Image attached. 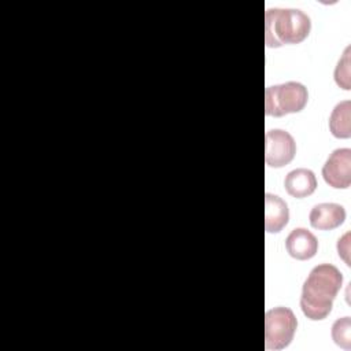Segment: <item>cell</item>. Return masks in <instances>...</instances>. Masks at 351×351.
Instances as JSON below:
<instances>
[{"label":"cell","instance_id":"6da1fadb","mask_svg":"<svg viewBox=\"0 0 351 351\" xmlns=\"http://www.w3.org/2000/svg\"><path fill=\"white\" fill-rule=\"evenodd\" d=\"M341 285L343 274L336 266L321 263L313 267L302 288L300 308L303 314L311 321L326 318Z\"/></svg>","mask_w":351,"mask_h":351},{"label":"cell","instance_id":"7a4b0ae2","mask_svg":"<svg viewBox=\"0 0 351 351\" xmlns=\"http://www.w3.org/2000/svg\"><path fill=\"white\" fill-rule=\"evenodd\" d=\"M311 30V19L302 10L269 8L265 14V43L269 48L304 41Z\"/></svg>","mask_w":351,"mask_h":351},{"label":"cell","instance_id":"ba28073f","mask_svg":"<svg viewBox=\"0 0 351 351\" xmlns=\"http://www.w3.org/2000/svg\"><path fill=\"white\" fill-rule=\"evenodd\" d=\"M346 219V210L337 203H319L315 204L310 214L308 221L314 229L332 230L340 226Z\"/></svg>","mask_w":351,"mask_h":351},{"label":"cell","instance_id":"52a82bcc","mask_svg":"<svg viewBox=\"0 0 351 351\" xmlns=\"http://www.w3.org/2000/svg\"><path fill=\"white\" fill-rule=\"evenodd\" d=\"M285 248L289 256L298 261H307L317 254L318 240L310 230L296 228L285 239Z\"/></svg>","mask_w":351,"mask_h":351},{"label":"cell","instance_id":"5bb4252c","mask_svg":"<svg viewBox=\"0 0 351 351\" xmlns=\"http://www.w3.org/2000/svg\"><path fill=\"white\" fill-rule=\"evenodd\" d=\"M348 236L350 233H346L341 239H339L337 241V252L339 256H341L344 259V262L347 263V266H350V261H348V251H350V243H348Z\"/></svg>","mask_w":351,"mask_h":351},{"label":"cell","instance_id":"30bf717a","mask_svg":"<svg viewBox=\"0 0 351 351\" xmlns=\"http://www.w3.org/2000/svg\"><path fill=\"white\" fill-rule=\"evenodd\" d=\"M284 188L287 193L296 199H303L314 193L317 188L315 174L310 169H295L285 176Z\"/></svg>","mask_w":351,"mask_h":351},{"label":"cell","instance_id":"277c9868","mask_svg":"<svg viewBox=\"0 0 351 351\" xmlns=\"http://www.w3.org/2000/svg\"><path fill=\"white\" fill-rule=\"evenodd\" d=\"M298 328V319L288 307H274L265 314V347L282 350L291 344Z\"/></svg>","mask_w":351,"mask_h":351},{"label":"cell","instance_id":"8fae6325","mask_svg":"<svg viewBox=\"0 0 351 351\" xmlns=\"http://www.w3.org/2000/svg\"><path fill=\"white\" fill-rule=\"evenodd\" d=\"M329 132L336 138L351 137V101L343 100L335 106L329 115Z\"/></svg>","mask_w":351,"mask_h":351},{"label":"cell","instance_id":"8992f818","mask_svg":"<svg viewBox=\"0 0 351 351\" xmlns=\"http://www.w3.org/2000/svg\"><path fill=\"white\" fill-rule=\"evenodd\" d=\"M324 181L336 189H347L351 185V149L337 148L328 156L322 166Z\"/></svg>","mask_w":351,"mask_h":351},{"label":"cell","instance_id":"4fadbf2b","mask_svg":"<svg viewBox=\"0 0 351 351\" xmlns=\"http://www.w3.org/2000/svg\"><path fill=\"white\" fill-rule=\"evenodd\" d=\"M350 45L344 49L343 56L339 59L333 77H335V82L337 84V86L343 88L344 90H350L351 89V66H350Z\"/></svg>","mask_w":351,"mask_h":351},{"label":"cell","instance_id":"9c48e42d","mask_svg":"<svg viewBox=\"0 0 351 351\" xmlns=\"http://www.w3.org/2000/svg\"><path fill=\"white\" fill-rule=\"evenodd\" d=\"M289 221L288 204L277 195L265 196V229L267 233L281 232Z\"/></svg>","mask_w":351,"mask_h":351},{"label":"cell","instance_id":"7c38bea8","mask_svg":"<svg viewBox=\"0 0 351 351\" xmlns=\"http://www.w3.org/2000/svg\"><path fill=\"white\" fill-rule=\"evenodd\" d=\"M332 340L344 350L351 348V318L343 317L333 322L332 325Z\"/></svg>","mask_w":351,"mask_h":351},{"label":"cell","instance_id":"3957f363","mask_svg":"<svg viewBox=\"0 0 351 351\" xmlns=\"http://www.w3.org/2000/svg\"><path fill=\"white\" fill-rule=\"evenodd\" d=\"M308 101L307 88L296 81H288L267 86L265 90V114L267 117H284L300 112Z\"/></svg>","mask_w":351,"mask_h":351},{"label":"cell","instance_id":"5b68a950","mask_svg":"<svg viewBox=\"0 0 351 351\" xmlns=\"http://www.w3.org/2000/svg\"><path fill=\"white\" fill-rule=\"evenodd\" d=\"M296 154L293 137L282 129H271L265 136V162L269 167L287 166Z\"/></svg>","mask_w":351,"mask_h":351}]
</instances>
